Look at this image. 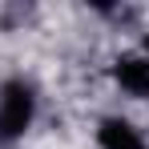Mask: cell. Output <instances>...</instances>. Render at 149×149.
Here are the masks:
<instances>
[{
    "label": "cell",
    "mask_w": 149,
    "mask_h": 149,
    "mask_svg": "<svg viewBox=\"0 0 149 149\" xmlns=\"http://www.w3.org/2000/svg\"><path fill=\"white\" fill-rule=\"evenodd\" d=\"M36 117V97L24 81H4L0 85V141H16Z\"/></svg>",
    "instance_id": "6da1fadb"
},
{
    "label": "cell",
    "mask_w": 149,
    "mask_h": 149,
    "mask_svg": "<svg viewBox=\"0 0 149 149\" xmlns=\"http://www.w3.org/2000/svg\"><path fill=\"white\" fill-rule=\"evenodd\" d=\"M97 145L101 149H149L145 137L137 133V125H129L125 117H105V121H101Z\"/></svg>",
    "instance_id": "3957f363"
},
{
    "label": "cell",
    "mask_w": 149,
    "mask_h": 149,
    "mask_svg": "<svg viewBox=\"0 0 149 149\" xmlns=\"http://www.w3.org/2000/svg\"><path fill=\"white\" fill-rule=\"evenodd\" d=\"M113 77L129 97H149V56L145 52H129L113 65Z\"/></svg>",
    "instance_id": "7a4b0ae2"
}]
</instances>
